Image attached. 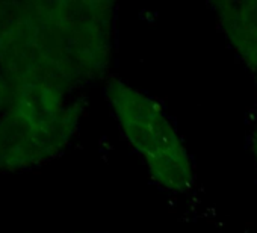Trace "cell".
<instances>
[{
	"label": "cell",
	"instance_id": "1",
	"mask_svg": "<svg viewBox=\"0 0 257 233\" xmlns=\"http://www.w3.org/2000/svg\"><path fill=\"white\" fill-rule=\"evenodd\" d=\"M11 109L35 129L55 125L64 107V92L37 83H20Z\"/></svg>",
	"mask_w": 257,
	"mask_h": 233
},
{
	"label": "cell",
	"instance_id": "2",
	"mask_svg": "<svg viewBox=\"0 0 257 233\" xmlns=\"http://www.w3.org/2000/svg\"><path fill=\"white\" fill-rule=\"evenodd\" d=\"M110 8L104 2H50L49 20L70 31L109 32Z\"/></svg>",
	"mask_w": 257,
	"mask_h": 233
},
{
	"label": "cell",
	"instance_id": "3",
	"mask_svg": "<svg viewBox=\"0 0 257 233\" xmlns=\"http://www.w3.org/2000/svg\"><path fill=\"white\" fill-rule=\"evenodd\" d=\"M107 97L118 117L119 125L149 123L155 117L162 113L161 106L153 98L116 79L109 82Z\"/></svg>",
	"mask_w": 257,
	"mask_h": 233
},
{
	"label": "cell",
	"instance_id": "4",
	"mask_svg": "<svg viewBox=\"0 0 257 233\" xmlns=\"http://www.w3.org/2000/svg\"><path fill=\"white\" fill-rule=\"evenodd\" d=\"M146 162L153 179L161 186L174 192H186L194 186L192 165L183 146L146 158Z\"/></svg>",
	"mask_w": 257,
	"mask_h": 233
},
{
	"label": "cell",
	"instance_id": "5",
	"mask_svg": "<svg viewBox=\"0 0 257 233\" xmlns=\"http://www.w3.org/2000/svg\"><path fill=\"white\" fill-rule=\"evenodd\" d=\"M121 128L127 141L144 158H150L162 153L159 143L149 123H128V125H121Z\"/></svg>",
	"mask_w": 257,
	"mask_h": 233
},
{
	"label": "cell",
	"instance_id": "6",
	"mask_svg": "<svg viewBox=\"0 0 257 233\" xmlns=\"http://www.w3.org/2000/svg\"><path fill=\"white\" fill-rule=\"evenodd\" d=\"M231 8V13L225 11V17L233 19L243 31L257 35V2L239 4V10L234 11L231 4H227Z\"/></svg>",
	"mask_w": 257,
	"mask_h": 233
},
{
	"label": "cell",
	"instance_id": "7",
	"mask_svg": "<svg viewBox=\"0 0 257 233\" xmlns=\"http://www.w3.org/2000/svg\"><path fill=\"white\" fill-rule=\"evenodd\" d=\"M254 152H255V159H257V137H255V144H254Z\"/></svg>",
	"mask_w": 257,
	"mask_h": 233
}]
</instances>
